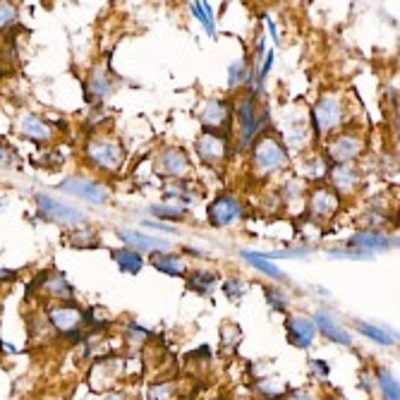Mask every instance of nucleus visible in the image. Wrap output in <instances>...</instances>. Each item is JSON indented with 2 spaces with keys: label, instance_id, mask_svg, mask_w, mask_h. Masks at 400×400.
<instances>
[{
  "label": "nucleus",
  "instance_id": "nucleus-1",
  "mask_svg": "<svg viewBox=\"0 0 400 400\" xmlns=\"http://www.w3.org/2000/svg\"><path fill=\"white\" fill-rule=\"evenodd\" d=\"M84 158L89 165H94L101 173H118L125 163V146L120 139L101 134V137H91L84 146Z\"/></svg>",
  "mask_w": 400,
  "mask_h": 400
},
{
  "label": "nucleus",
  "instance_id": "nucleus-2",
  "mask_svg": "<svg viewBox=\"0 0 400 400\" xmlns=\"http://www.w3.org/2000/svg\"><path fill=\"white\" fill-rule=\"evenodd\" d=\"M288 165V151L276 137L261 134L252 146V168L259 177H266L271 173H278Z\"/></svg>",
  "mask_w": 400,
  "mask_h": 400
},
{
  "label": "nucleus",
  "instance_id": "nucleus-3",
  "mask_svg": "<svg viewBox=\"0 0 400 400\" xmlns=\"http://www.w3.org/2000/svg\"><path fill=\"white\" fill-rule=\"evenodd\" d=\"M46 319L53 331H58L60 336L70 338V341H79L84 326H87V312L79 310L77 305H70V302H58V305L48 307Z\"/></svg>",
  "mask_w": 400,
  "mask_h": 400
},
{
  "label": "nucleus",
  "instance_id": "nucleus-4",
  "mask_svg": "<svg viewBox=\"0 0 400 400\" xmlns=\"http://www.w3.org/2000/svg\"><path fill=\"white\" fill-rule=\"evenodd\" d=\"M343 118H346V106H343L341 94H336V91L319 96V101L314 103L312 110L314 130H317V134H322V137L338 130L343 125Z\"/></svg>",
  "mask_w": 400,
  "mask_h": 400
},
{
  "label": "nucleus",
  "instance_id": "nucleus-5",
  "mask_svg": "<svg viewBox=\"0 0 400 400\" xmlns=\"http://www.w3.org/2000/svg\"><path fill=\"white\" fill-rule=\"evenodd\" d=\"M27 293L29 295L46 293L48 298L58 300V302H70V300L75 298V288L70 286V281H67L65 273H60V271H41L34 278V283L27 286Z\"/></svg>",
  "mask_w": 400,
  "mask_h": 400
},
{
  "label": "nucleus",
  "instance_id": "nucleus-6",
  "mask_svg": "<svg viewBox=\"0 0 400 400\" xmlns=\"http://www.w3.org/2000/svg\"><path fill=\"white\" fill-rule=\"evenodd\" d=\"M34 201H36V208H39L41 216H46L48 220L53 223H63V225H82L87 216H84L79 208L75 206H67L63 201H58L55 196H48L44 192L34 194Z\"/></svg>",
  "mask_w": 400,
  "mask_h": 400
},
{
  "label": "nucleus",
  "instance_id": "nucleus-7",
  "mask_svg": "<svg viewBox=\"0 0 400 400\" xmlns=\"http://www.w3.org/2000/svg\"><path fill=\"white\" fill-rule=\"evenodd\" d=\"M196 153L208 165H220L230 156V134L204 130L201 137L196 139Z\"/></svg>",
  "mask_w": 400,
  "mask_h": 400
},
{
  "label": "nucleus",
  "instance_id": "nucleus-8",
  "mask_svg": "<svg viewBox=\"0 0 400 400\" xmlns=\"http://www.w3.org/2000/svg\"><path fill=\"white\" fill-rule=\"evenodd\" d=\"M60 192L70 194V196H77V199H84L89 201V204L94 206H103L108 204L110 199V192L106 187H103L101 182L96 180H89V177H67L58 184Z\"/></svg>",
  "mask_w": 400,
  "mask_h": 400
},
{
  "label": "nucleus",
  "instance_id": "nucleus-9",
  "mask_svg": "<svg viewBox=\"0 0 400 400\" xmlns=\"http://www.w3.org/2000/svg\"><path fill=\"white\" fill-rule=\"evenodd\" d=\"M362 151H365V139L353 132L336 134V137L329 139V144H326V156H329V161L334 165L353 163Z\"/></svg>",
  "mask_w": 400,
  "mask_h": 400
},
{
  "label": "nucleus",
  "instance_id": "nucleus-10",
  "mask_svg": "<svg viewBox=\"0 0 400 400\" xmlns=\"http://www.w3.org/2000/svg\"><path fill=\"white\" fill-rule=\"evenodd\" d=\"M237 122H240V149H249L252 139L261 130V115H257V94L249 91L237 106Z\"/></svg>",
  "mask_w": 400,
  "mask_h": 400
},
{
  "label": "nucleus",
  "instance_id": "nucleus-11",
  "mask_svg": "<svg viewBox=\"0 0 400 400\" xmlns=\"http://www.w3.org/2000/svg\"><path fill=\"white\" fill-rule=\"evenodd\" d=\"M230 120H233V108H230V101L225 98H208L201 108V125L204 130H211V132H223V134H230Z\"/></svg>",
  "mask_w": 400,
  "mask_h": 400
},
{
  "label": "nucleus",
  "instance_id": "nucleus-12",
  "mask_svg": "<svg viewBox=\"0 0 400 400\" xmlns=\"http://www.w3.org/2000/svg\"><path fill=\"white\" fill-rule=\"evenodd\" d=\"M156 173H161L165 177H173V180H180L182 175H187L189 173L187 151L180 149V146H168V149L158 151Z\"/></svg>",
  "mask_w": 400,
  "mask_h": 400
},
{
  "label": "nucleus",
  "instance_id": "nucleus-13",
  "mask_svg": "<svg viewBox=\"0 0 400 400\" xmlns=\"http://www.w3.org/2000/svg\"><path fill=\"white\" fill-rule=\"evenodd\" d=\"M206 216H208V220H211V225L225 228V225H233L240 216H242V206H240V201L235 199V196L220 194L211 201V204H208Z\"/></svg>",
  "mask_w": 400,
  "mask_h": 400
},
{
  "label": "nucleus",
  "instance_id": "nucleus-14",
  "mask_svg": "<svg viewBox=\"0 0 400 400\" xmlns=\"http://www.w3.org/2000/svg\"><path fill=\"white\" fill-rule=\"evenodd\" d=\"M17 130H20L22 137H27L34 144H48L55 137L53 127L36 113H22L20 120H17Z\"/></svg>",
  "mask_w": 400,
  "mask_h": 400
},
{
  "label": "nucleus",
  "instance_id": "nucleus-15",
  "mask_svg": "<svg viewBox=\"0 0 400 400\" xmlns=\"http://www.w3.org/2000/svg\"><path fill=\"white\" fill-rule=\"evenodd\" d=\"M341 206V196H338L331 187H317L310 194V216L317 220L331 218Z\"/></svg>",
  "mask_w": 400,
  "mask_h": 400
},
{
  "label": "nucleus",
  "instance_id": "nucleus-16",
  "mask_svg": "<svg viewBox=\"0 0 400 400\" xmlns=\"http://www.w3.org/2000/svg\"><path fill=\"white\" fill-rule=\"evenodd\" d=\"M286 331H288V341H290L293 346L300 348V350L310 348L314 343V338H317V326H314V322H312V319H307V317H300V314L288 317Z\"/></svg>",
  "mask_w": 400,
  "mask_h": 400
},
{
  "label": "nucleus",
  "instance_id": "nucleus-17",
  "mask_svg": "<svg viewBox=\"0 0 400 400\" xmlns=\"http://www.w3.org/2000/svg\"><path fill=\"white\" fill-rule=\"evenodd\" d=\"M314 326H317V329L322 331L329 341L338 343V346H346V348L353 346V336H350V331L343 329V326L338 324L329 312L319 310L317 314H314Z\"/></svg>",
  "mask_w": 400,
  "mask_h": 400
},
{
  "label": "nucleus",
  "instance_id": "nucleus-18",
  "mask_svg": "<svg viewBox=\"0 0 400 400\" xmlns=\"http://www.w3.org/2000/svg\"><path fill=\"white\" fill-rule=\"evenodd\" d=\"M334 184V192L341 196V194H350L353 189L357 187L360 182V173L353 163H343V165H331L329 168V175H326Z\"/></svg>",
  "mask_w": 400,
  "mask_h": 400
},
{
  "label": "nucleus",
  "instance_id": "nucleus-19",
  "mask_svg": "<svg viewBox=\"0 0 400 400\" xmlns=\"http://www.w3.org/2000/svg\"><path fill=\"white\" fill-rule=\"evenodd\" d=\"M118 237L134 252H165L170 249L168 240L153 237V235H141L137 230H118Z\"/></svg>",
  "mask_w": 400,
  "mask_h": 400
},
{
  "label": "nucleus",
  "instance_id": "nucleus-20",
  "mask_svg": "<svg viewBox=\"0 0 400 400\" xmlns=\"http://www.w3.org/2000/svg\"><path fill=\"white\" fill-rule=\"evenodd\" d=\"M113 89H115V82H113V75H110V70L106 65H98L89 72L87 94L91 98H106Z\"/></svg>",
  "mask_w": 400,
  "mask_h": 400
},
{
  "label": "nucleus",
  "instance_id": "nucleus-21",
  "mask_svg": "<svg viewBox=\"0 0 400 400\" xmlns=\"http://www.w3.org/2000/svg\"><path fill=\"white\" fill-rule=\"evenodd\" d=\"M348 245L350 247L362 249V252H384V249L393 247V240L381 235V233H377V230H367V233H355Z\"/></svg>",
  "mask_w": 400,
  "mask_h": 400
},
{
  "label": "nucleus",
  "instance_id": "nucleus-22",
  "mask_svg": "<svg viewBox=\"0 0 400 400\" xmlns=\"http://www.w3.org/2000/svg\"><path fill=\"white\" fill-rule=\"evenodd\" d=\"M113 261L118 264V269L122 271V273H139L141 266H144V259H141L139 252H134L130 247H122V249H115L113 252Z\"/></svg>",
  "mask_w": 400,
  "mask_h": 400
},
{
  "label": "nucleus",
  "instance_id": "nucleus-23",
  "mask_svg": "<svg viewBox=\"0 0 400 400\" xmlns=\"http://www.w3.org/2000/svg\"><path fill=\"white\" fill-rule=\"evenodd\" d=\"M151 266L158 271V273H168V276H184L182 269V259L175 254H151Z\"/></svg>",
  "mask_w": 400,
  "mask_h": 400
},
{
  "label": "nucleus",
  "instance_id": "nucleus-24",
  "mask_svg": "<svg viewBox=\"0 0 400 400\" xmlns=\"http://www.w3.org/2000/svg\"><path fill=\"white\" fill-rule=\"evenodd\" d=\"M355 329L360 331L362 336H367L369 341L379 343V346H393V343H396V336H393L391 331L381 329V326H374L367 322H355Z\"/></svg>",
  "mask_w": 400,
  "mask_h": 400
},
{
  "label": "nucleus",
  "instance_id": "nucleus-25",
  "mask_svg": "<svg viewBox=\"0 0 400 400\" xmlns=\"http://www.w3.org/2000/svg\"><path fill=\"white\" fill-rule=\"evenodd\" d=\"M242 259L249 264V266H254L257 271H261V273H266L271 276L273 281H286V276H283V271L278 266H273L271 261L266 259H261V257H257V252H249V249H245L242 252Z\"/></svg>",
  "mask_w": 400,
  "mask_h": 400
},
{
  "label": "nucleus",
  "instance_id": "nucleus-26",
  "mask_svg": "<svg viewBox=\"0 0 400 400\" xmlns=\"http://www.w3.org/2000/svg\"><path fill=\"white\" fill-rule=\"evenodd\" d=\"M187 286H189V290L208 295L213 290V286H216V273H213V271H194V273L187 278Z\"/></svg>",
  "mask_w": 400,
  "mask_h": 400
},
{
  "label": "nucleus",
  "instance_id": "nucleus-27",
  "mask_svg": "<svg viewBox=\"0 0 400 400\" xmlns=\"http://www.w3.org/2000/svg\"><path fill=\"white\" fill-rule=\"evenodd\" d=\"M189 10H192V15L199 20L201 27H204V32L213 39V36H216V27H213L211 5H208V3H189Z\"/></svg>",
  "mask_w": 400,
  "mask_h": 400
},
{
  "label": "nucleus",
  "instance_id": "nucleus-28",
  "mask_svg": "<svg viewBox=\"0 0 400 400\" xmlns=\"http://www.w3.org/2000/svg\"><path fill=\"white\" fill-rule=\"evenodd\" d=\"M67 242L77 249H89V247L94 249L101 245V240H98V235L94 230H72V235L67 237Z\"/></svg>",
  "mask_w": 400,
  "mask_h": 400
},
{
  "label": "nucleus",
  "instance_id": "nucleus-29",
  "mask_svg": "<svg viewBox=\"0 0 400 400\" xmlns=\"http://www.w3.org/2000/svg\"><path fill=\"white\" fill-rule=\"evenodd\" d=\"M379 389L384 400H400L398 396V379L393 377L389 369H379Z\"/></svg>",
  "mask_w": 400,
  "mask_h": 400
},
{
  "label": "nucleus",
  "instance_id": "nucleus-30",
  "mask_svg": "<svg viewBox=\"0 0 400 400\" xmlns=\"http://www.w3.org/2000/svg\"><path fill=\"white\" fill-rule=\"evenodd\" d=\"M247 75H249V63L247 60H235V63H230V67H228V87L230 89H235L240 87V84H245L247 82Z\"/></svg>",
  "mask_w": 400,
  "mask_h": 400
},
{
  "label": "nucleus",
  "instance_id": "nucleus-31",
  "mask_svg": "<svg viewBox=\"0 0 400 400\" xmlns=\"http://www.w3.org/2000/svg\"><path fill=\"white\" fill-rule=\"evenodd\" d=\"M257 391H259L266 400H276L286 393V384L278 379H261L259 384H257Z\"/></svg>",
  "mask_w": 400,
  "mask_h": 400
},
{
  "label": "nucleus",
  "instance_id": "nucleus-32",
  "mask_svg": "<svg viewBox=\"0 0 400 400\" xmlns=\"http://www.w3.org/2000/svg\"><path fill=\"white\" fill-rule=\"evenodd\" d=\"M329 168L331 165L326 163L324 156H314V158H310V163H307L305 175H307V180H324V177L329 175Z\"/></svg>",
  "mask_w": 400,
  "mask_h": 400
},
{
  "label": "nucleus",
  "instance_id": "nucleus-33",
  "mask_svg": "<svg viewBox=\"0 0 400 400\" xmlns=\"http://www.w3.org/2000/svg\"><path fill=\"white\" fill-rule=\"evenodd\" d=\"M149 211L153 213V216L161 218V220H182V218H184V211H182V208H175V206H161V204H156V206H151Z\"/></svg>",
  "mask_w": 400,
  "mask_h": 400
},
{
  "label": "nucleus",
  "instance_id": "nucleus-34",
  "mask_svg": "<svg viewBox=\"0 0 400 400\" xmlns=\"http://www.w3.org/2000/svg\"><path fill=\"white\" fill-rule=\"evenodd\" d=\"M266 302L271 305L273 312H286L288 298H286V293L278 290V288H266Z\"/></svg>",
  "mask_w": 400,
  "mask_h": 400
},
{
  "label": "nucleus",
  "instance_id": "nucleus-35",
  "mask_svg": "<svg viewBox=\"0 0 400 400\" xmlns=\"http://www.w3.org/2000/svg\"><path fill=\"white\" fill-rule=\"evenodd\" d=\"M17 24V8L12 3H0V29H8Z\"/></svg>",
  "mask_w": 400,
  "mask_h": 400
},
{
  "label": "nucleus",
  "instance_id": "nucleus-36",
  "mask_svg": "<svg viewBox=\"0 0 400 400\" xmlns=\"http://www.w3.org/2000/svg\"><path fill=\"white\" fill-rule=\"evenodd\" d=\"M175 393V386L173 384H158L149 389V400H170Z\"/></svg>",
  "mask_w": 400,
  "mask_h": 400
},
{
  "label": "nucleus",
  "instance_id": "nucleus-37",
  "mask_svg": "<svg viewBox=\"0 0 400 400\" xmlns=\"http://www.w3.org/2000/svg\"><path fill=\"white\" fill-rule=\"evenodd\" d=\"M245 290H247V286H245L242 281H228V283H223V293H225L230 300L245 298Z\"/></svg>",
  "mask_w": 400,
  "mask_h": 400
},
{
  "label": "nucleus",
  "instance_id": "nucleus-38",
  "mask_svg": "<svg viewBox=\"0 0 400 400\" xmlns=\"http://www.w3.org/2000/svg\"><path fill=\"white\" fill-rule=\"evenodd\" d=\"M331 259H369V254L367 252H362V249H334L331 252Z\"/></svg>",
  "mask_w": 400,
  "mask_h": 400
},
{
  "label": "nucleus",
  "instance_id": "nucleus-39",
  "mask_svg": "<svg viewBox=\"0 0 400 400\" xmlns=\"http://www.w3.org/2000/svg\"><path fill=\"white\" fill-rule=\"evenodd\" d=\"M310 369H312V374L314 377H319V379H326L329 377V365H326L324 360H310Z\"/></svg>",
  "mask_w": 400,
  "mask_h": 400
},
{
  "label": "nucleus",
  "instance_id": "nucleus-40",
  "mask_svg": "<svg viewBox=\"0 0 400 400\" xmlns=\"http://www.w3.org/2000/svg\"><path fill=\"white\" fill-rule=\"evenodd\" d=\"M286 400H317V398H314L310 391L298 389V391H290V393H288V398H286Z\"/></svg>",
  "mask_w": 400,
  "mask_h": 400
},
{
  "label": "nucleus",
  "instance_id": "nucleus-41",
  "mask_svg": "<svg viewBox=\"0 0 400 400\" xmlns=\"http://www.w3.org/2000/svg\"><path fill=\"white\" fill-rule=\"evenodd\" d=\"M144 225H146V228H156V230H168V233H175V228H173V225H168V223H156V220H144Z\"/></svg>",
  "mask_w": 400,
  "mask_h": 400
},
{
  "label": "nucleus",
  "instance_id": "nucleus-42",
  "mask_svg": "<svg viewBox=\"0 0 400 400\" xmlns=\"http://www.w3.org/2000/svg\"><path fill=\"white\" fill-rule=\"evenodd\" d=\"M17 278V271L12 269H0V283H10Z\"/></svg>",
  "mask_w": 400,
  "mask_h": 400
},
{
  "label": "nucleus",
  "instance_id": "nucleus-43",
  "mask_svg": "<svg viewBox=\"0 0 400 400\" xmlns=\"http://www.w3.org/2000/svg\"><path fill=\"white\" fill-rule=\"evenodd\" d=\"M266 27H269V34H271V39H273L276 41V44H278V29H276V22L273 20H271V17H266Z\"/></svg>",
  "mask_w": 400,
  "mask_h": 400
},
{
  "label": "nucleus",
  "instance_id": "nucleus-44",
  "mask_svg": "<svg viewBox=\"0 0 400 400\" xmlns=\"http://www.w3.org/2000/svg\"><path fill=\"white\" fill-rule=\"evenodd\" d=\"M106 400H120V396H108Z\"/></svg>",
  "mask_w": 400,
  "mask_h": 400
}]
</instances>
